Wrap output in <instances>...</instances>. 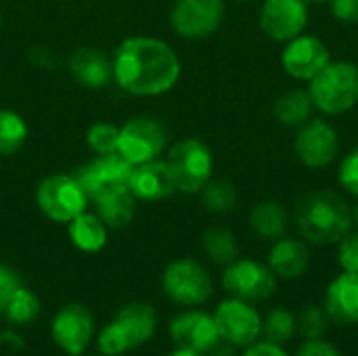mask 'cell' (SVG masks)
Masks as SVG:
<instances>
[{"instance_id":"obj_36","label":"cell","mask_w":358,"mask_h":356,"mask_svg":"<svg viewBox=\"0 0 358 356\" xmlns=\"http://www.w3.org/2000/svg\"><path fill=\"white\" fill-rule=\"evenodd\" d=\"M331 15L340 23L355 25L358 23V0H329Z\"/></svg>"},{"instance_id":"obj_15","label":"cell","mask_w":358,"mask_h":356,"mask_svg":"<svg viewBox=\"0 0 358 356\" xmlns=\"http://www.w3.org/2000/svg\"><path fill=\"white\" fill-rule=\"evenodd\" d=\"M308 25L306 0H264L260 8V29L275 42H289L304 34Z\"/></svg>"},{"instance_id":"obj_37","label":"cell","mask_w":358,"mask_h":356,"mask_svg":"<svg viewBox=\"0 0 358 356\" xmlns=\"http://www.w3.org/2000/svg\"><path fill=\"white\" fill-rule=\"evenodd\" d=\"M296 356H344L331 342L327 340H306L300 348Z\"/></svg>"},{"instance_id":"obj_10","label":"cell","mask_w":358,"mask_h":356,"mask_svg":"<svg viewBox=\"0 0 358 356\" xmlns=\"http://www.w3.org/2000/svg\"><path fill=\"white\" fill-rule=\"evenodd\" d=\"M214 321L220 334V340L235 346L248 348L262 336V317L254 304L227 298L214 311Z\"/></svg>"},{"instance_id":"obj_32","label":"cell","mask_w":358,"mask_h":356,"mask_svg":"<svg viewBox=\"0 0 358 356\" xmlns=\"http://www.w3.org/2000/svg\"><path fill=\"white\" fill-rule=\"evenodd\" d=\"M327 313L323 306H304L298 317V332L306 340H321L327 332Z\"/></svg>"},{"instance_id":"obj_43","label":"cell","mask_w":358,"mask_h":356,"mask_svg":"<svg viewBox=\"0 0 358 356\" xmlns=\"http://www.w3.org/2000/svg\"><path fill=\"white\" fill-rule=\"evenodd\" d=\"M239 2H252V0H239Z\"/></svg>"},{"instance_id":"obj_24","label":"cell","mask_w":358,"mask_h":356,"mask_svg":"<svg viewBox=\"0 0 358 356\" xmlns=\"http://www.w3.org/2000/svg\"><path fill=\"white\" fill-rule=\"evenodd\" d=\"M94 208L96 216L105 222L107 229H122L136 214V197L132 195L130 189H122L96 199Z\"/></svg>"},{"instance_id":"obj_23","label":"cell","mask_w":358,"mask_h":356,"mask_svg":"<svg viewBox=\"0 0 358 356\" xmlns=\"http://www.w3.org/2000/svg\"><path fill=\"white\" fill-rule=\"evenodd\" d=\"M250 225L258 237H262L266 241H277V239L285 237L289 216H287V210L279 201L266 199L252 208Z\"/></svg>"},{"instance_id":"obj_4","label":"cell","mask_w":358,"mask_h":356,"mask_svg":"<svg viewBox=\"0 0 358 356\" xmlns=\"http://www.w3.org/2000/svg\"><path fill=\"white\" fill-rule=\"evenodd\" d=\"M313 105L327 113L340 115L358 103V67L350 61H329L310 80Z\"/></svg>"},{"instance_id":"obj_16","label":"cell","mask_w":358,"mask_h":356,"mask_svg":"<svg viewBox=\"0 0 358 356\" xmlns=\"http://www.w3.org/2000/svg\"><path fill=\"white\" fill-rule=\"evenodd\" d=\"M329 61H331V52L327 44L313 34L296 36L294 40L287 42L281 55L283 69L292 78L302 82H310Z\"/></svg>"},{"instance_id":"obj_11","label":"cell","mask_w":358,"mask_h":356,"mask_svg":"<svg viewBox=\"0 0 358 356\" xmlns=\"http://www.w3.org/2000/svg\"><path fill=\"white\" fill-rule=\"evenodd\" d=\"M224 10V0H176L170 25L185 40H203L220 27Z\"/></svg>"},{"instance_id":"obj_44","label":"cell","mask_w":358,"mask_h":356,"mask_svg":"<svg viewBox=\"0 0 358 356\" xmlns=\"http://www.w3.org/2000/svg\"><path fill=\"white\" fill-rule=\"evenodd\" d=\"M0 25H2V13H0Z\"/></svg>"},{"instance_id":"obj_39","label":"cell","mask_w":358,"mask_h":356,"mask_svg":"<svg viewBox=\"0 0 358 356\" xmlns=\"http://www.w3.org/2000/svg\"><path fill=\"white\" fill-rule=\"evenodd\" d=\"M233 348H235V346H231V344H227V342L220 340V342H218V344H216L206 356H235L233 355Z\"/></svg>"},{"instance_id":"obj_26","label":"cell","mask_w":358,"mask_h":356,"mask_svg":"<svg viewBox=\"0 0 358 356\" xmlns=\"http://www.w3.org/2000/svg\"><path fill=\"white\" fill-rule=\"evenodd\" d=\"M201 248L208 254L210 260L216 264H231L233 260L239 258V245L235 235L229 229H210L201 237Z\"/></svg>"},{"instance_id":"obj_27","label":"cell","mask_w":358,"mask_h":356,"mask_svg":"<svg viewBox=\"0 0 358 356\" xmlns=\"http://www.w3.org/2000/svg\"><path fill=\"white\" fill-rule=\"evenodd\" d=\"M298 332V319L292 311L277 306L268 311V315L262 319V338L271 344H287Z\"/></svg>"},{"instance_id":"obj_33","label":"cell","mask_w":358,"mask_h":356,"mask_svg":"<svg viewBox=\"0 0 358 356\" xmlns=\"http://www.w3.org/2000/svg\"><path fill=\"white\" fill-rule=\"evenodd\" d=\"M338 264L344 273H358V231H350L338 241Z\"/></svg>"},{"instance_id":"obj_17","label":"cell","mask_w":358,"mask_h":356,"mask_svg":"<svg viewBox=\"0 0 358 356\" xmlns=\"http://www.w3.org/2000/svg\"><path fill=\"white\" fill-rule=\"evenodd\" d=\"M170 338L178 348H191L203 355L220 342L214 315L206 311H187L176 315L170 321Z\"/></svg>"},{"instance_id":"obj_18","label":"cell","mask_w":358,"mask_h":356,"mask_svg":"<svg viewBox=\"0 0 358 356\" xmlns=\"http://www.w3.org/2000/svg\"><path fill=\"white\" fill-rule=\"evenodd\" d=\"M128 189L136 199L143 201H162L176 191L172 172L166 162L151 159L132 168Z\"/></svg>"},{"instance_id":"obj_25","label":"cell","mask_w":358,"mask_h":356,"mask_svg":"<svg viewBox=\"0 0 358 356\" xmlns=\"http://www.w3.org/2000/svg\"><path fill=\"white\" fill-rule=\"evenodd\" d=\"M313 107L315 105H313L308 90L292 88L275 101L273 113H275L277 122H281L285 126H302L304 122L310 120Z\"/></svg>"},{"instance_id":"obj_20","label":"cell","mask_w":358,"mask_h":356,"mask_svg":"<svg viewBox=\"0 0 358 356\" xmlns=\"http://www.w3.org/2000/svg\"><path fill=\"white\" fill-rule=\"evenodd\" d=\"M323 308L340 325H358V273H340L325 292Z\"/></svg>"},{"instance_id":"obj_30","label":"cell","mask_w":358,"mask_h":356,"mask_svg":"<svg viewBox=\"0 0 358 356\" xmlns=\"http://www.w3.org/2000/svg\"><path fill=\"white\" fill-rule=\"evenodd\" d=\"M201 204L206 210L214 214H227L237 206V191L229 180H208L206 187L199 191Z\"/></svg>"},{"instance_id":"obj_8","label":"cell","mask_w":358,"mask_h":356,"mask_svg":"<svg viewBox=\"0 0 358 356\" xmlns=\"http://www.w3.org/2000/svg\"><path fill=\"white\" fill-rule=\"evenodd\" d=\"M36 201L42 214L59 225H67L88 206V197L82 191L80 183L76 180V176L67 174L46 176L38 185Z\"/></svg>"},{"instance_id":"obj_40","label":"cell","mask_w":358,"mask_h":356,"mask_svg":"<svg viewBox=\"0 0 358 356\" xmlns=\"http://www.w3.org/2000/svg\"><path fill=\"white\" fill-rule=\"evenodd\" d=\"M168 356H206L203 353H197V350H191V348H178L176 346V350H172Z\"/></svg>"},{"instance_id":"obj_41","label":"cell","mask_w":358,"mask_h":356,"mask_svg":"<svg viewBox=\"0 0 358 356\" xmlns=\"http://www.w3.org/2000/svg\"><path fill=\"white\" fill-rule=\"evenodd\" d=\"M352 225L358 229V201H357V206L352 208Z\"/></svg>"},{"instance_id":"obj_42","label":"cell","mask_w":358,"mask_h":356,"mask_svg":"<svg viewBox=\"0 0 358 356\" xmlns=\"http://www.w3.org/2000/svg\"><path fill=\"white\" fill-rule=\"evenodd\" d=\"M306 2H325V0H306Z\"/></svg>"},{"instance_id":"obj_22","label":"cell","mask_w":358,"mask_h":356,"mask_svg":"<svg viewBox=\"0 0 358 356\" xmlns=\"http://www.w3.org/2000/svg\"><path fill=\"white\" fill-rule=\"evenodd\" d=\"M67 235H69L71 243L80 252H86V254H96L107 243L105 222L96 214H90L86 210L67 222Z\"/></svg>"},{"instance_id":"obj_38","label":"cell","mask_w":358,"mask_h":356,"mask_svg":"<svg viewBox=\"0 0 358 356\" xmlns=\"http://www.w3.org/2000/svg\"><path fill=\"white\" fill-rule=\"evenodd\" d=\"M241 356H289L287 350L279 344H271L266 340H258L254 342L252 346L243 348V355Z\"/></svg>"},{"instance_id":"obj_31","label":"cell","mask_w":358,"mask_h":356,"mask_svg":"<svg viewBox=\"0 0 358 356\" xmlns=\"http://www.w3.org/2000/svg\"><path fill=\"white\" fill-rule=\"evenodd\" d=\"M86 143L96 155L117 153L120 128L115 124H109V122H96L90 126V130L86 134Z\"/></svg>"},{"instance_id":"obj_7","label":"cell","mask_w":358,"mask_h":356,"mask_svg":"<svg viewBox=\"0 0 358 356\" xmlns=\"http://www.w3.org/2000/svg\"><path fill=\"white\" fill-rule=\"evenodd\" d=\"M222 287L231 298L260 304L266 302L277 290V277L268 269L252 258H237L222 271Z\"/></svg>"},{"instance_id":"obj_45","label":"cell","mask_w":358,"mask_h":356,"mask_svg":"<svg viewBox=\"0 0 358 356\" xmlns=\"http://www.w3.org/2000/svg\"><path fill=\"white\" fill-rule=\"evenodd\" d=\"M90 356H105V355H90Z\"/></svg>"},{"instance_id":"obj_14","label":"cell","mask_w":358,"mask_h":356,"mask_svg":"<svg viewBox=\"0 0 358 356\" xmlns=\"http://www.w3.org/2000/svg\"><path fill=\"white\" fill-rule=\"evenodd\" d=\"M50 336L65 355H84L94 336V317L90 308L78 302L65 304L52 319Z\"/></svg>"},{"instance_id":"obj_5","label":"cell","mask_w":358,"mask_h":356,"mask_svg":"<svg viewBox=\"0 0 358 356\" xmlns=\"http://www.w3.org/2000/svg\"><path fill=\"white\" fill-rule=\"evenodd\" d=\"M166 164L172 172L176 191L193 195L199 193L212 178L214 157L203 141L182 138L176 145H172Z\"/></svg>"},{"instance_id":"obj_2","label":"cell","mask_w":358,"mask_h":356,"mask_svg":"<svg viewBox=\"0 0 358 356\" xmlns=\"http://www.w3.org/2000/svg\"><path fill=\"white\" fill-rule=\"evenodd\" d=\"M300 235L317 245H334L352 231V210L334 191H313L298 199L294 212Z\"/></svg>"},{"instance_id":"obj_19","label":"cell","mask_w":358,"mask_h":356,"mask_svg":"<svg viewBox=\"0 0 358 356\" xmlns=\"http://www.w3.org/2000/svg\"><path fill=\"white\" fill-rule=\"evenodd\" d=\"M69 73L80 86L90 90H101L111 84L113 65L103 50L92 46H82L73 50L69 57Z\"/></svg>"},{"instance_id":"obj_29","label":"cell","mask_w":358,"mask_h":356,"mask_svg":"<svg viewBox=\"0 0 358 356\" xmlns=\"http://www.w3.org/2000/svg\"><path fill=\"white\" fill-rule=\"evenodd\" d=\"M4 315H6V319L13 325H27V323L38 319V315H40V300H38V296L31 290L21 285L10 296V300H8V304L4 308Z\"/></svg>"},{"instance_id":"obj_21","label":"cell","mask_w":358,"mask_h":356,"mask_svg":"<svg viewBox=\"0 0 358 356\" xmlns=\"http://www.w3.org/2000/svg\"><path fill=\"white\" fill-rule=\"evenodd\" d=\"M266 264L279 279H300L310 266V250L300 239L281 237L273 243Z\"/></svg>"},{"instance_id":"obj_3","label":"cell","mask_w":358,"mask_h":356,"mask_svg":"<svg viewBox=\"0 0 358 356\" xmlns=\"http://www.w3.org/2000/svg\"><path fill=\"white\" fill-rule=\"evenodd\" d=\"M157 327V313L145 302H130L103 327L96 338L101 355L122 356L147 344Z\"/></svg>"},{"instance_id":"obj_34","label":"cell","mask_w":358,"mask_h":356,"mask_svg":"<svg viewBox=\"0 0 358 356\" xmlns=\"http://www.w3.org/2000/svg\"><path fill=\"white\" fill-rule=\"evenodd\" d=\"M338 180L348 193L358 197V147L348 151L346 157L342 159L340 170H338Z\"/></svg>"},{"instance_id":"obj_13","label":"cell","mask_w":358,"mask_h":356,"mask_svg":"<svg viewBox=\"0 0 358 356\" xmlns=\"http://www.w3.org/2000/svg\"><path fill=\"white\" fill-rule=\"evenodd\" d=\"M294 151L306 168L319 170L336 159L340 151V136L329 122L310 118L300 126L294 138Z\"/></svg>"},{"instance_id":"obj_28","label":"cell","mask_w":358,"mask_h":356,"mask_svg":"<svg viewBox=\"0 0 358 356\" xmlns=\"http://www.w3.org/2000/svg\"><path fill=\"white\" fill-rule=\"evenodd\" d=\"M27 138L25 120L10 109H0V155L17 153Z\"/></svg>"},{"instance_id":"obj_35","label":"cell","mask_w":358,"mask_h":356,"mask_svg":"<svg viewBox=\"0 0 358 356\" xmlns=\"http://www.w3.org/2000/svg\"><path fill=\"white\" fill-rule=\"evenodd\" d=\"M21 277L15 269H10L8 264L0 262V313H4L10 296L21 287Z\"/></svg>"},{"instance_id":"obj_1","label":"cell","mask_w":358,"mask_h":356,"mask_svg":"<svg viewBox=\"0 0 358 356\" xmlns=\"http://www.w3.org/2000/svg\"><path fill=\"white\" fill-rule=\"evenodd\" d=\"M113 80L134 97H157L172 90L180 78V61L164 40L134 36L124 40L111 59Z\"/></svg>"},{"instance_id":"obj_12","label":"cell","mask_w":358,"mask_h":356,"mask_svg":"<svg viewBox=\"0 0 358 356\" xmlns=\"http://www.w3.org/2000/svg\"><path fill=\"white\" fill-rule=\"evenodd\" d=\"M166 149V130L153 118H134L120 128L117 153L132 166L159 159Z\"/></svg>"},{"instance_id":"obj_6","label":"cell","mask_w":358,"mask_h":356,"mask_svg":"<svg viewBox=\"0 0 358 356\" xmlns=\"http://www.w3.org/2000/svg\"><path fill=\"white\" fill-rule=\"evenodd\" d=\"M164 294L180 306H199L214 294L212 275L193 258H180L166 266L162 277Z\"/></svg>"},{"instance_id":"obj_9","label":"cell","mask_w":358,"mask_h":356,"mask_svg":"<svg viewBox=\"0 0 358 356\" xmlns=\"http://www.w3.org/2000/svg\"><path fill=\"white\" fill-rule=\"evenodd\" d=\"M132 164L124 159L120 153H109V155H99L96 159L88 162L82 166L73 176L80 183L82 191L86 193L88 201H96L109 193L128 189L130 174H132Z\"/></svg>"}]
</instances>
